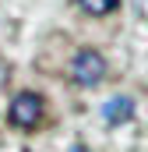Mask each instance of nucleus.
<instances>
[{
    "label": "nucleus",
    "instance_id": "nucleus-1",
    "mask_svg": "<svg viewBox=\"0 0 148 152\" xmlns=\"http://www.w3.org/2000/svg\"><path fill=\"white\" fill-rule=\"evenodd\" d=\"M102 78H106V57H102L99 50L85 46V50L74 53V60H71V81H74V85H81V88H95Z\"/></svg>",
    "mask_w": 148,
    "mask_h": 152
},
{
    "label": "nucleus",
    "instance_id": "nucleus-2",
    "mask_svg": "<svg viewBox=\"0 0 148 152\" xmlns=\"http://www.w3.org/2000/svg\"><path fill=\"white\" fill-rule=\"evenodd\" d=\"M42 113H46V103H42L39 92H18V96L11 99V106H7V120H11L14 127H21V131L39 127Z\"/></svg>",
    "mask_w": 148,
    "mask_h": 152
},
{
    "label": "nucleus",
    "instance_id": "nucleus-3",
    "mask_svg": "<svg viewBox=\"0 0 148 152\" xmlns=\"http://www.w3.org/2000/svg\"><path fill=\"white\" fill-rule=\"evenodd\" d=\"M134 117V99L131 96H113L102 103V120L106 124H127Z\"/></svg>",
    "mask_w": 148,
    "mask_h": 152
},
{
    "label": "nucleus",
    "instance_id": "nucleus-4",
    "mask_svg": "<svg viewBox=\"0 0 148 152\" xmlns=\"http://www.w3.org/2000/svg\"><path fill=\"white\" fill-rule=\"evenodd\" d=\"M78 7L85 14H92V18H106V14H113L120 7V0H78Z\"/></svg>",
    "mask_w": 148,
    "mask_h": 152
},
{
    "label": "nucleus",
    "instance_id": "nucleus-5",
    "mask_svg": "<svg viewBox=\"0 0 148 152\" xmlns=\"http://www.w3.org/2000/svg\"><path fill=\"white\" fill-rule=\"evenodd\" d=\"M4 81H7V64L0 60V85H4Z\"/></svg>",
    "mask_w": 148,
    "mask_h": 152
},
{
    "label": "nucleus",
    "instance_id": "nucleus-6",
    "mask_svg": "<svg viewBox=\"0 0 148 152\" xmlns=\"http://www.w3.org/2000/svg\"><path fill=\"white\" fill-rule=\"evenodd\" d=\"M71 152H88V149H85V145H74V149H71Z\"/></svg>",
    "mask_w": 148,
    "mask_h": 152
}]
</instances>
